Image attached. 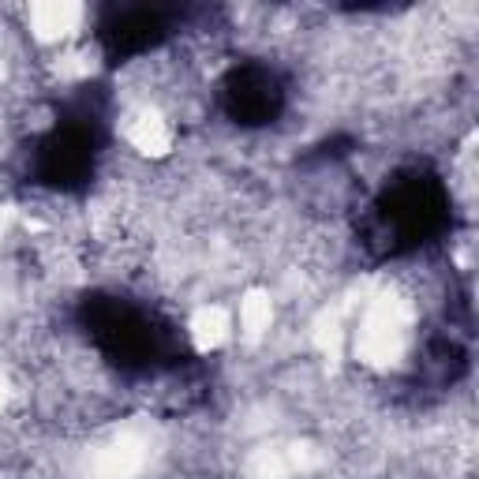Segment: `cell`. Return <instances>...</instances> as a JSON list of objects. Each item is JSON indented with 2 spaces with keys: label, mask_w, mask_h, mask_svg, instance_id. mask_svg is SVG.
<instances>
[{
  "label": "cell",
  "mask_w": 479,
  "mask_h": 479,
  "mask_svg": "<svg viewBox=\"0 0 479 479\" xmlns=\"http://www.w3.org/2000/svg\"><path fill=\"white\" fill-rule=\"evenodd\" d=\"M49 15H53V19H60V38H68V34H71L68 23H71V19H79V12H57V8H49ZM42 34L57 42V23H53V27H42Z\"/></svg>",
  "instance_id": "6da1fadb"
}]
</instances>
